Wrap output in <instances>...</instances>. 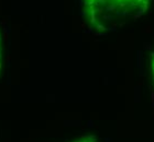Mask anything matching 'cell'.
I'll return each mask as SVG.
<instances>
[{"label": "cell", "mask_w": 154, "mask_h": 142, "mask_svg": "<svg viewBox=\"0 0 154 142\" xmlns=\"http://www.w3.org/2000/svg\"><path fill=\"white\" fill-rule=\"evenodd\" d=\"M150 0H83L87 22L100 32L116 31L146 12Z\"/></svg>", "instance_id": "obj_1"}, {"label": "cell", "mask_w": 154, "mask_h": 142, "mask_svg": "<svg viewBox=\"0 0 154 142\" xmlns=\"http://www.w3.org/2000/svg\"><path fill=\"white\" fill-rule=\"evenodd\" d=\"M72 142H98L96 137L94 136H86V137H82V138H78V139L74 140Z\"/></svg>", "instance_id": "obj_2"}, {"label": "cell", "mask_w": 154, "mask_h": 142, "mask_svg": "<svg viewBox=\"0 0 154 142\" xmlns=\"http://www.w3.org/2000/svg\"><path fill=\"white\" fill-rule=\"evenodd\" d=\"M2 66H3V42H2L1 33H0V73L2 71Z\"/></svg>", "instance_id": "obj_3"}, {"label": "cell", "mask_w": 154, "mask_h": 142, "mask_svg": "<svg viewBox=\"0 0 154 142\" xmlns=\"http://www.w3.org/2000/svg\"><path fill=\"white\" fill-rule=\"evenodd\" d=\"M151 69H152V77H153V82H154V53L151 55Z\"/></svg>", "instance_id": "obj_4"}]
</instances>
